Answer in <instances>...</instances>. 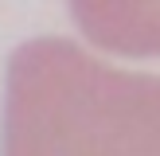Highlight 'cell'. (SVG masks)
I'll use <instances>...</instances> for the list:
<instances>
[{"mask_svg": "<svg viewBox=\"0 0 160 156\" xmlns=\"http://www.w3.org/2000/svg\"><path fill=\"white\" fill-rule=\"evenodd\" d=\"M0 156H160V78L28 39L8 59Z\"/></svg>", "mask_w": 160, "mask_h": 156, "instance_id": "cell-1", "label": "cell"}]
</instances>
